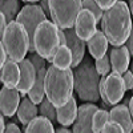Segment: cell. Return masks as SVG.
I'll return each mask as SVG.
<instances>
[{"label": "cell", "instance_id": "10", "mask_svg": "<svg viewBox=\"0 0 133 133\" xmlns=\"http://www.w3.org/2000/svg\"><path fill=\"white\" fill-rule=\"evenodd\" d=\"M73 25H75L76 35L84 41L89 40L93 36V33L97 31V28H96L97 23L95 20V16L92 15L91 11H88L85 8H81L80 12L77 14Z\"/></svg>", "mask_w": 133, "mask_h": 133}, {"label": "cell", "instance_id": "12", "mask_svg": "<svg viewBox=\"0 0 133 133\" xmlns=\"http://www.w3.org/2000/svg\"><path fill=\"white\" fill-rule=\"evenodd\" d=\"M17 64H19V69H20V77H19V83L16 85V89L19 91L21 97H24L29 92L33 83H35L36 69L28 59H23Z\"/></svg>", "mask_w": 133, "mask_h": 133}, {"label": "cell", "instance_id": "3", "mask_svg": "<svg viewBox=\"0 0 133 133\" xmlns=\"http://www.w3.org/2000/svg\"><path fill=\"white\" fill-rule=\"evenodd\" d=\"M100 75L89 59H83L73 72V91L84 103H97Z\"/></svg>", "mask_w": 133, "mask_h": 133}, {"label": "cell", "instance_id": "40", "mask_svg": "<svg viewBox=\"0 0 133 133\" xmlns=\"http://www.w3.org/2000/svg\"><path fill=\"white\" fill-rule=\"evenodd\" d=\"M21 2H24V3H36V2H39V0H21Z\"/></svg>", "mask_w": 133, "mask_h": 133}, {"label": "cell", "instance_id": "1", "mask_svg": "<svg viewBox=\"0 0 133 133\" xmlns=\"http://www.w3.org/2000/svg\"><path fill=\"white\" fill-rule=\"evenodd\" d=\"M125 0H117L109 8L104 9L100 19L101 29L108 43L113 47L123 45L132 32V16Z\"/></svg>", "mask_w": 133, "mask_h": 133}, {"label": "cell", "instance_id": "42", "mask_svg": "<svg viewBox=\"0 0 133 133\" xmlns=\"http://www.w3.org/2000/svg\"><path fill=\"white\" fill-rule=\"evenodd\" d=\"M0 83H2V75H0Z\"/></svg>", "mask_w": 133, "mask_h": 133}, {"label": "cell", "instance_id": "37", "mask_svg": "<svg viewBox=\"0 0 133 133\" xmlns=\"http://www.w3.org/2000/svg\"><path fill=\"white\" fill-rule=\"evenodd\" d=\"M127 107H128L129 113H130V115H133V98H132V97H129V101H128Z\"/></svg>", "mask_w": 133, "mask_h": 133}, {"label": "cell", "instance_id": "38", "mask_svg": "<svg viewBox=\"0 0 133 133\" xmlns=\"http://www.w3.org/2000/svg\"><path fill=\"white\" fill-rule=\"evenodd\" d=\"M4 127H5V123H4V117L2 115V112H0V133L4 132Z\"/></svg>", "mask_w": 133, "mask_h": 133}, {"label": "cell", "instance_id": "8", "mask_svg": "<svg viewBox=\"0 0 133 133\" xmlns=\"http://www.w3.org/2000/svg\"><path fill=\"white\" fill-rule=\"evenodd\" d=\"M125 91H127V88H125V84H124V80H123V76L121 75L112 72L105 76L104 92H105V97L108 100V103L110 105L118 104L123 100Z\"/></svg>", "mask_w": 133, "mask_h": 133}, {"label": "cell", "instance_id": "20", "mask_svg": "<svg viewBox=\"0 0 133 133\" xmlns=\"http://www.w3.org/2000/svg\"><path fill=\"white\" fill-rule=\"evenodd\" d=\"M45 71L47 68H40L39 71H36V79L33 83L32 88L29 89V92L27 95H29V98L33 104H40V101L45 97V91H44V79H45Z\"/></svg>", "mask_w": 133, "mask_h": 133}, {"label": "cell", "instance_id": "34", "mask_svg": "<svg viewBox=\"0 0 133 133\" xmlns=\"http://www.w3.org/2000/svg\"><path fill=\"white\" fill-rule=\"evenodd\" d=\"M5 60H7V53H5V49L3 47L2 40H0V69H2V66L4 65Z\"/></svg>", "mask_w": 133, "mask_h": 133}, {"label": "cell", "instance_id": "15", "mask_svg": "<svg viewBox=\"0 0 133 133\" xmlns=\"http://www.w3.org/2000/svg\"><path fill=\"white\" fill-rule=\"evenodd\" d=\"M109 120H113L120 124L123 128L124 133H130L133 130V121H132V115L129 113L128 107L124 104L116 105L109 110Z\"/></svg>", "mask_w": 133, "mask_h": 133}, {"label": "cell", "instance_id": "21", "mask_svg": "<svg viewBox=\"0 0 133 133\" xmlns=\"http://www.w3.org/2000/svg\"><path fill=\"white\" fill-rule=\"evenodd\" d=\"M55 129H53V123L44 117V116H36L33 117L29 123L25 125V132L27 133H52Z\"/></svg>", "mask_w": 133, "mask_h": 133}, {"label": "cell", "instance_id": "28", "mask_svg": "<svg viewBox=\"0 0 133 133\" xmlns=\"http://www.w3.org/2000/svg\"><path fill=\"white\" fill-rule=\"evenodd\" d=\"M28 60L32 63V65L35 66V69H36V71H39L40 68H44V66H45V63H47V60L44 59V57H41L40 55H37L36 52L29 53Z\"/></svg>", "mask_w": 133, "mask_h": 133}, {"label": "cell", "instance_id": "2", "mask_svg": "<svg viewBox=\"0 0 133 133\" xmlns=\"http://www.w3.org/2000/svg\"><path fill=\"white\" fill-rule=\"evenodd\" d=\"M45 96L55 107L64 105L73 96V72L72 68H59L49 65L44 79Z\"/></svg>", "mask_w": 133, "mask_h": 133}, {"label": "cell", "instance_id": "41", "mask_svg": "<svg viewBox=\"0 0 133 133\" xmlns=\"http://www.w3.org/2000/svg\"><path fill=\"white\" fill-rule=\"evenodd\" d=\"M128 101H129V97H128V98H125V100H124V103H123V104H124V105H127V104H128Z\"/></svg>", "mask_w": 133, "mask_h": 133}, {"label": "cell", "instance_id": "9", "mask_svg": "<svg viewBox=\"0 0 133 133\" xmlns=\"http://www.w3.org/2000/svg\"><path fill=\"white\" fill-rule=\"evenodd\" d=\"M98 108L95 103H85L77 108L72 130L75 133H91L92 132V116Z\"/></svg>", "mask_w": 133, "mask_h": 133}, {"label": "cell", "instance_id": "17", "mask_svg": "<svg viewBox=\"0 0 133 133\" xmlns=\"http://www.w3.org/2000/svg\"><path fill=\"white\" fill-rule=\"evenodd\" d=\"M87 47H88V51H89V55L93 57V59H100L103 57L104 55L107 53L108 51V40L105 37V35L103 33V31H96L93 33V36L87 40Z\"/></svg>", "mask_w": 133, "mask_h": 133}, {"label": "cell", "instance_id": "22", "mask_svg": "<svg viewBox=\"0 0 133 133\" xmlns=\"http://www.w3.org/2000/svg\"><path fill=\"white\" fill-rule=\"evenodd\" d=\"M72 63V53L66 45H59L52 57V64L59 68H69Z\"/></svg>", "mask_w": 133, "mask_h": 133}, {"label": "cell", "instance_id": "14", "mask_svg": "<svg viewBox=\"0 0 133 133\" xmlns=\"http://www.w3.org/2000/svg\"><path fill=\"white\" fill-rule=\"evenodd\" d=\"M109 61H110V69L115 73L121 76L124 75V72L129 68V63H130V53L128 52L124 44L118 47H113L110 49Z\"/></svg>", "mask_w": 133, "mask_h": 133}, {"label": "cell", "instance_id": "30", "mask_svg": "<svg viewBox=\"0 0 133 133\" xmlns=\"http://www.w3.org/2000/svg\"><path fill=\"white\" fill-rule=\"evenodd\" d=\"M123 80H124V84H125V88L127 89H132L133 88V75H132V71H125L124 75H123Z\"/></svg>", "mask_w": 133, "mask_h": 133}, {"label": "cell", "instance_id": "25", "mask_svg": "<svg viewBox=\"0 0 133 133\" xmlns=\"http://www.w3.org/2000/svg\"><path fill=\"white\" fill-rule=\"evenodd\" d=\"M39 112H40L41 116L49 118L52 123H55V121H56V107H55L47 97H44L41 101H40Z\"/></svg>", "mask_w": 133, "mask_h": 133}, {"label": "cell", "instance_id": "27", "mask_svg": "<svg viewBox=\"0 0 133 133\" xmlns=\"http://www.w3.org/2000/svg\"><path fill=\"white\" fill-rule=\"evenodd\" d=\"M81 8H85L88 11H91L92 15L95 16L96 23H98L101 16H103V9L98 7L96 0H81Z\"/></svg>", "mask_w": 133, "mask_h": 133}, {"label": "cell", "instance_id": "19", "mask_svg": "<svg viewBox=\"0 0 133 133\" xmlns=\"http://www.w3.org/2000/svg\"><path fill=\"white\" fill-rule=\"evenodd\" d=\"M37 113H39V108H37L36 104H33L31 101L29 97L24 96L23 100H20L17 110H16V115H17V120L23 125H27L33 117L37 116Z\"/></svg>", "mask_w": 133, "mask_h": 133}, {"label": "cell", "instance_id": "11", "mask_svg": "<svg viewBox=\"0 0 133 133\" xmlns=\"http://www.w3.org/2000/svg\"><path fill=\"white\" fill-rule=\"evenodd\" d=\"M64 35H65V45L69 48L71 53H72V63L71 66L75 68L76 65H79L81 63V60L84 59L85 55V48L87 44L84 40H81L79 36L76 35V32L73 28H66L64 29Z\"/></svg>", "mask_w": 133, "mask_h": 133}, {"label": "cell", "instance_id": "35", "mask_svg": "<svg viewBox=\"0 0 133 133\" xmlns=\"http://www.w3.org/2000/svg\"><path fill=\"white\" fill-rule=\"evenodd\" d=\"M5 27H7V20H5L4 15L0 12V40H2V37H3V33H4Z\"/></svg>", "mask_w": 133, "mask_h": 133}, {"label": "cell", "instance_id": "29", "mask_svg": "<svg viewBox=\"0 0 133 133\" xmlns=\"http://www.w3.org/2000/svg\"><path fill=\"white\" fill-rule=\"evenodd\" d=\"M101 132H104V133H124L123 128L120 127V124L113 121V120H108L105 123V125L103 127Z\"/></svg>", "mask_w": 133, "mask_h": 133}, {"label": "cell", "instance_id": "6", "mask_svg": "<svg viewBox=\"0 0 133 133\" xmlns=\"http://www.w3.org/2000/svg\"><path fill=\"white\" fill-rule=\"evenodd\" d=\"M49 16L60 29L72 28L81 9V0H49Z\"/></svg>", "mask_w": 133, "mask_h": 133}, {"label": "cell", "instance_id": "33", "mask_svg": "<svg viewBox=\"0 0 133 133\" xmlns=\"http://www.w3.org/2000/svg\"><path fill=\"white\" fill-rule=\"evenodd\" d=\"M124 45L127 47L128 52L130 53V56H132V53H133V33H132V32L129 33V36H128V39L125 40Z\"/></svg>", "mask_w": 133, "mask_h": 133}, {"label": "cell", "instance_id": "26", "mask_svg": "<svg viewBox=\"0 0 133 133\" xmlns=\"http://www.w3.org/2000/svg\"><path fill=\"white\" fill-rule=\"evenodd\" d=\"M95 68L97 71V73L100 76H107L108 73H110V61H109V55L105 53L103 57L96 59L95 61Z\"/></svg>", "mask_w": 133, "mask_h": 133}, {"label": "cell", "instance_id": "39", "mask_svg": "<svg viewBox=\"0 0 133 133\" xmlns=\"http://www.w3.org/2000/svg\"><path fill=\"white\" fill-rule=\"evenodd\" d=\"M56 132H57V133H69V132H71V129L61 125L60 128H57V129H56Z\"/></svg>", "mask_w": 133, "mask_h": 133}, {"label": "cell", "instance_id": "13", "mask_svg": "<svg viewBox=\"0 0 133 133\" xmlns=\"http://www.w3.org/2000/svg\"><path fill=\"white\" fill-rule=\"evenodd\" d=\"M20 93L16 88L3 87L0 89V112L5 117H12L20 103Z\"/></svg>", "mask_w": 133, "mask_h": 133}, {"label": "cell", "instance_id": "24", "mask_svg": "<svg viewBox=\"0 0 133 133\" xmlns=\"http://www.w3.org/2000/svg\"><path fill=\"white\" fill-rule=\"evenodd\" d=\"M109 120V112L107 109H97L92 116V132L100 133L103 130V127Z\"/></svg>", "mask_w": 133, "mask_h": 133}, {"label": "cell", "instance_id": "4", "mask_svg": "<svg viewBox=\"0 0 133 133\" xmlns=\"http://www.w3.org/2000/svg\"><path fill=\"white\" fill-rule=\"evenodd\" d=\"M59 28L51 20H43L33 33V47L35 52L44 57L48 63H52V57L57 51L59 43Z\"/></svg>", "mask_w": 133, "mask_h": 133}, {"label": "cell", "instance_id": "23", "mask_svg": "<svg viewBox=\"0 0 133 133\" xmlns=\"http://www.w3.org/2000/svg\"><path fill=\"white\" fill-rule=\"evenodd\" d=\"M19 0H0V12H2L7 20V23L14 21L16 15L19 14Z\"/></svg>", "mask_w": 133, "mask_h": 133}, {"label": "cell", "instance_id": "36", "mask_svg": "<svg viewBox=\"0 0 133 133\" xmlns=\"http://www.w3.org/2000/svg\"><path fill=\"white\" fill-rule=\"evenodd\" d=\"M57 33H59V43H60V45H65V41H66V40H65L64 31L59 28V32H57Z\"/></svg>", "mask_w": 133, "mask_h": 133}, {"label": "cell", "instance_id": "5", "mask_svg": "<svg viewBox=\"0 0 133 133\" xmlns=\"http://www.w3.org/2000/svg\"><path fill=\"white\" fill-rule=\"evenodd\" d=\"M2 43L8 57L16 63L21 61L28 53L27 32L24 27L20 23H17L16 20L7 23V27L2 37Z\"/></svg>", "mask_w": 133, "mask_h": 133}, {"label": "cell", "instance_id": "7", "mask_svg": "<svg viewBox=\"0 0 133 133\" xmlns=\"http://www.w3.org/2000/svg\"><path fill=\"white\" fill-rule=\"evenodd\" d=\"M45 19H47V15L44 14V11L40 8V5H36V4H28L23 7L16 15L15 20L23 25L27 32L29 53L35 52V47H33V33H35V29L39 25V23H41Z\"/></svg>", "mask_w": 133, "mask_h": 133}, {"label": "cell", "instance_id": "31", "mask_svg": "<svg viewBox=\"0 0 133 133\" xmlns=\"http://www.w3.org/2000/svg\"><path fill=\"white\" fill-rule=\"evenodd\" d=\"M116 2H117V0H96V3L98 4V7L101 8L103 11L107 9V8H109L110 5H113Z\"/></svg>", "mask_w": 133, "mask_h": 133}, {"label": "cell", "instance_id": "18", "mask_svg": "<svg viewBox=\"0 0 133 133\" xmlns=\"http://www.w3.org/2000/svg\"><path fill=\"white\" fill-rule=\"evenodd\" d=\"M0 75H2V83L4 87L8 88H16L20 77V69L19 64L14 60H5L4 65L0 69Z\"/></svg>", "mask_w": 133, "mask_h": 133}, {"label": "cell", "instance_id": "32", "mask_svg": "<svg viewBox=\"0 0 133 133\" xmlns=\"http://www.w3.org/2000/svg\"><path fill=\"white\" fill-rule=\"evenodd\" d=\"M4 132H7V133H19L20 132V128L15 123H9V124H5Z\"/></svg>", "mask_w": 133, "mask_h": 133}, {"label": "cell", "instance_id": "16", "mask_svg": "<svg viewBox=\"0 0 133 133\" xmlns=\"http://www.w3.org/2000/svg\"><path fill=\"white\" fill-rule=\"evenodd\" d=\"M76 113H77V103L76 98L72 96L64 105L56 108V121L60 125L69 128L75 121Z\"/></svg>", "mask_w": 133, "mask_h": 133}]
</instances>
